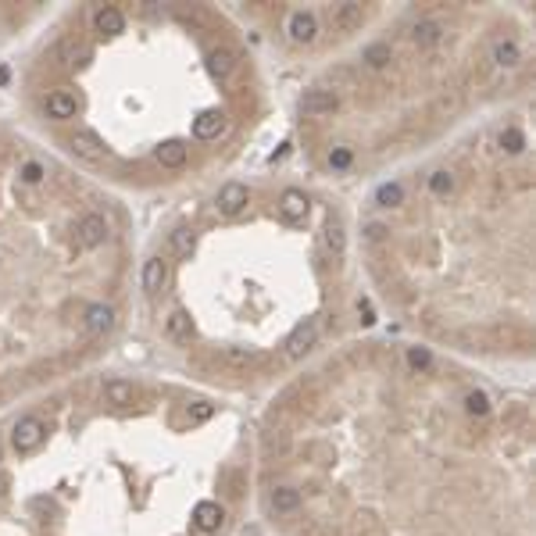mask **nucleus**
<instances>
[{"label": "nucleus", "instance_id": "1", "mask_svg": "<svg viewBox=\"0 0 536 536\" xmlns=\"http://www.w3.org/2000/svg\"><path fill=\"white\" fill-rule=\"evenodd\" d=\"M68 147L75 157L82 161H90V164H100V161H108V147H104V140H100L93 129H75L72 140H68Z\"/></svg>", "mask_w": 536, "mask_h": 536}, {"label": "nucleus", "instance_id": "23", "mask_svg": "<svg viewBox=\"0 0 536 536\" xmlns=\"http://www.w3.org/2000/svg\"><path fill=\"white\" fill-rule=\"evenodd\" d=\"M197 251V233L193 229H175L172 233V254L179 261H190V254Z\"/></svg>", "mask_w": 536, "mask_h": 536}, {"label": "nucleus", "instance_id": "20", "mask_svg": "<svg viewBox=\"0 0 536 536\" xmlns=\"http://www.w3.org/2000/svg\"><path fill=\"white\" fill-rule=\"evenodd\" d=\"M86 325H90V333H108V329L115 325V312L108 304H90L86 307Z\"/></svg>", "mask_w": 536, "mask_h": 536}, {"label": "nucleus", "instance_id": "30", "mask_svg": "<svg viewBox=\"0 0 536 536\" xmlns=\"http://www.w3.org/2000/svg\"><path fill=\"white\" fill-rule=\"evenodd\" d=\"M465 411H468V415H486L490 397L483 394V390H468V394H465Z\"/></svg>", "mask_w": 536, "mask_h": 536}, {"label": "nucleus", "instance_id": "33", "mask_svg": "<svg viewBox=\"0 0 536 536\" xmlns=\"http://www.w3.org/2000/svg\"><path fill=\"white\" fill-rule=\"evenodd\" d=\"M222 361L225 365H236V368H247V365H254L258 361V354H254V350H225V354H222Z\"/></svg>", "mask_w": 536, "mask_h": 536}, {"label": "nucleus", "instance_id": "5", "mask_svg": "<svg viewBox=\"0 0 536 536\" xmlns=\"http://www.w3.org/2000/svg\"><path fill=\"white\" fill-rule=\"evenodd\" d=\"M315 340H318V322H300L290 336H286V354L290 358H300V354H307V350L315 347Z\"/></svg>", "mask_w": 536, "mask_h": 536}, {"label": "nucleus", "instance_id": "26", "mask_svg": "<svg viewBox=\"0 0 536 536\" xmlns=\"http://www.w3.org/2000/svg\"><path fill=\"white\" fill-rule=\"evenodd\" d=\"M401 200H404V186H401V182H383V186L376 190V204H379V208H397Z\"/></svg>", "mask_w": 536, "mask_h": 536}, {"label": "nucleus", "instance_id": "34", "mask_svg": "<svg viewBox=\"0 0 536 536\" xmlns=\"http://www.w3.org/2000/svg\"><path fill=\"white\" fill-rule=\"evenodd\" d=\"M408 365L415 368V372H425V368L432 365V354L425 347H408Z\"/></svg>", "mask_w": 536, "mask_h": 536}, {"label": "nucleus", "instance_id": "4", "mask_svg": "<svg viewBox=\"0 0 536 536\" xmlns=\"http://www.w3.org/2000/svg\"><path fill=\"white\" fill-rule=\"evenodd\" d=\"M336 104H340V97L333 90H307L300 97V115L304 118H318V115L336 111Z\"/></svg>", "mask_w": 536, "mask_h": 536}, {"label": "nucleus", "instance_id": "18", "mask_svg": "<svg viewBox=\"0 0 536 536\" xmlns=\"http://www.w3.org/2000/svg\"><path fill=\"white\" fill-rule=\"evenodd\" d=\"M279 211H283V218L300 222V218L307 215V197H304V190H283V197H279Z\"/></svg>", "mask_w": 536, "mask_h": 536}, {"label": "nucleus", "instance_id": "17", "mask_svg": "<svg viewBox=\"0 0 536 536\" xmlns=\"http://www.w3.org/2000/svg\"><path fill=\"white\" fill-rule=\"evenodd\" d=\"M93 26L104 36H118V32H126V15H122L118 8H100L93 15Z\"/></svg>", "mask_w": 536, "mask_h": 536}, {"label": "nucleus", "instance_id": "8", "mask_svg": "<svg viewBox=\"0 0 536 536\" xmlns=\"http://www.w3.org/2000/svg\"><path fill=\"white\" fill-rule=\"evenodd\" d=\"M236 54L229 50V47H215V50H208V72L218 79V82H229L233 75H236Z\"/></svg>", "mask_w": 536, "mask_h": 536}, {"label": "nucleus", "instance_id": "27", "mask_svg": "<svg viewBox=\"0 0 536 536\" xmlns=\"http://www.w3.org/2000/svg\"><path fill=\"white\" fill-rule=\"evenodd\" d=\"M429 193H432V197H450V193H454V175H450L447 169L432 172V175H429Z\"/></svg>", "mask_w": 536, "mask_h": 536}, {"label": "nucleus", "instance_id": "14", "mask_svg": "<svg viewBox=\"0 0 536 536\" xmlns=\"http://www.w3.org/2000/svg\"><path fill=\"white\" fill-rule=\"evenodd\" d=\"M222 504L218 501H200L197 508H193V522H197V529H204V533H218V526H222Z\"/></svg>", "mask_w": 536, "mask_h": 536}, {"label": "nucleus", "instance_id": "31", "mask_svg": "<svg viewBox=\"0 0 536 536\" xmlns=\"http://www.w3.org/2000/svg\"><path fill=\"white\" fill-rule=\"evenodd\" d=\"M350 164H354V151H350V147H333V151H329V169L347 172Z\"/></svg>", "mask_w": 536, "mask_h": 536}, {"label": "nucleus", "instance_id": "3", "mask_svg": "<svg viewBox=\"0 0 536 536\" xmlns=\"http://www.w3.org/2000/svg\"><path fill=\"white\" fill-rule=\"evenodd\" d=\"M247 200H251V190H247L243 182H225V186L218 190V211L225 218H236L247 208Z\"/></svg>", "mask_w": 536, "mask_h": 536}, {"label": "nucleus", "instance_id": "35", "mask_svg": "<svg viewBox=\"0 0 536 536\" xmlns=\"http://www.w3.org/2000/svg\"><path fill=\"white\" fill-rule=\"evenodd\" d=\"M4 82H8V68H0V86H4Z\"/></svg>", "mask_w": 536, "mask_h": 536}, {"label": "nucleus", "instance_id": "11", "mask_svg": "<svg viewBox=\"0 0 536 536\" xmlns=\"http://www.w3.org/2000/svg\"><path fill=\"white\" fill-rule=\"evenodd\" d=\"M164 336H169L172 343H190L193 340V322L182 307H175V312L164 318Z\"/></svg>", "mask_w": 536, "mask_h": 536}, {"label": "nucleus", "instance_id": "7", "mask_svg": "<svg viewBox=\"0 0 536 536\" xmlns=\"http://www.w3.org/2000/svg\"><path fill=\"white\" fill-rule=\"evenodd\" d=\"M75 233H79L82 247H100L108 240V218L104 215H82L79 225H75Z\"/></svg>", "mask_w": 536, "mask_h": 536}, {"label": "nucleus", "instance_id": "13", "mask_svg": "<svg viewBox=\"0 0 536 536\" xmlns=\"http://www.w3.org/2000/svg\"><path fill=\"white\" fill-rule=\"evenodd\" d=\"M75 111H79L75 93H68V90H54V93L47 97V115H50V118L68 122V118H75Z\"/></svg>", "mask_w": 536, "mask_h": 536}, {"label": "nucleus", "instance_id": "24", "mask_svg": "<svg viewBox=\"0 0 536 536\" xmlns=\"http://www.w3.org/2000/svg\"><path fill=\"white\" fill-rule=\"evenodd\" d=\"M272 508H276L279 515L297 511V508H300V490H294V486H279V490H272Z\"/></svg>", "mask_w": 536, "mask_h": 536}, {"label": "nucleus", "instance_id": "32", "mask_svg": "<svg viewBox=\"0 0 536 536\" xmlns=\"http://www.w3.org/2000/svg\"><path fill=\"white\" fill-rule=\"evenodd\" d=\"M211 415H215V404H208V401H197V404H190V408H186V422H190V425L208 422Z\"/></svg>", "mask_w": 536, "mask_h": 536}, {"label": "nucleus", "instance_id": "19", "mask_svg": "<svg viewBox=\"0 0 536 536\" xmlns=\"http://www.w3.org/2000/svg\"><path fill=\"white\" fill-rule=\"evenodd\" d=\"M133 397H136V386H133V383H126V379L104 383V401H108V404L126 408V404H133Z\"/></svg>", "mask_w": 536, "mask_h": 536}, {"label": "nucleus", "instance_id": "16", "mask_svg": "<svg viewBox=\"0 0 536 536\" xmlns=\"http://www.w3.org/2000/svg\"><path fill=\"white\" fill-rule=\"evenodd\" d=\"M186 154H190V147L182 140H169V143L157 147V164L161 169H182V164H186Z\"/></svg>", "mask_w": 536, "mask_h": 536}, {"label": "nucleus", "instance_id": "21", "mask_svg": "<svg viewBox=\"0 0 536 536\" xmlns=\"http://www.w3.org/2000/svg\"><path fill=\"white\" fill-rule=\"evenodd\" d=\"M493 65H501V68H515L522 61V50H519V44L515 39H501V44H493Z\"/></svg>", "mask_w": 536, "mask_h": 536}, {"label": "nucleus", "instance_id": "10", "mask_svg": "<svg viewBox=\"0 0 536 536\" xmlns=\"http://www.w3.org/2000/svg\"><path fill=\"white\" fill-rule=\"evenodd\" d=\"M329 22H333L336 32H354V29L365 22V8H361V4H340V8H333Z\"/></svg>", "mask_w": 536, "mask_h": 536}, {"label": "nucleus", "instance_id": "6", "mask_svg": "<svg viewBox=\"0 0 536 536\" xmlns=\"http://www.w3.org/2000/svg\"><path fill=\"white\" fill-rule=\"evenodd\" d=\"M286 32H290L294 44H315L318 36V18L312 11H294L290 22H286Z\"/></svg>", "mask_w": 536, "mask_h": 536}, {"label": "nucleus", "instance_id": "12", "mask_svg": "<svg viewBox=\"0 0 536 536\" xmlns=\"http://www.w3.org/2000/svg\"><path fill=\"white\" fill-rule=\"evenodd\" d=\"M225 126H229V122H225V115H222L218 108H211V111H204V115L193 122V136H197V140H218V136L225 133Z\"/></svg>", "mask_w": 536, "mask_h": 536}, {"label": "nucleus", "instance_id": "29", "mask_svg": "<svg viewBox=\"0 0 536 536\" xmlns=\"http://www.w3.org/2000/svg\"><path fill=\"white\" fill-rule=\"evenodd\" d=\"M47 169L39 161H26L22 169H18V182H26V186H36V182H44Z\"/></svg>", "mask_w": 536, "mask_h": 536}, {"label": "nucleus", "instance_id": "2", "mask_svg": "<svg viewBox=\"0 0 536 536\" xmlns=\"http://www.w3.org/2000/svg\"><path fill=\"white\" fill-rule=\"evenodd\" d=\"M44 437H47V425H44V419H36V415L18 419L15 429H11V443H15V450H36L39 443H44Z\"/></svg>", "mask_w": 536, "mask_h": 536}, {"label": "nucleus", "instance_id": "28", "mask_svg": "<svg viewBox=\"0 0 536 536\" xmlns=\"http://www.w3.org/2000/svg\"><path fill=\"white\" fill-rule=\"evenodd\" d=\"M501 147L508 151V154H522L526 151V133L522 129H515V126H508V129H501Z\"/></svg>", "mask_w": 536, "mask_h": 536}, {"label": "nucleus", "instance_id": "9", "mask_svg": "<svg viewBox=\"0 0 536 536\" xmlns=\"http://www.w3.org/2000/svg\"><path fill=\"white\" fill-rule=\"evenodd\" d=\"M164 286H169V261L151 258L147 265H143V290H147L151 297H157Z\"/></svg>", "mask_w": 536, "mask_h": 536}, {"label": "nucleus", "instance_id": "25", "mask_svg": "<svg viewBox=\"0 0 536 536\" xmlns=\"http://www.w3.org/2000/svg\"><path fill=\"white\" fill-rule=\"evenodd\" d=\"M390 57H394V50H390V44H383V39H379V44H368L361 50V61H365L368 68H383Z\"/></svg>", "mask_w": 536, "mask_h": 536}, {"label": "nucleus", "instance_id": "15", "mask_svg": "<svg viewBox=\"0 0 536 536\" xmlns=\"http://www.w3.org/2000/svg\"><path fill=\"white\" fill-rule=\"evenodd\" d=\"M440 39H443V26L437 18H422V22H415V29H411V44L415 47H437Z\"/></svg>", "mask_w": 536, "mask_h": 536}, {"label": "nucleus", "instance_id": "22", "mask_svg": "<svg viewBox=\"0 0 536 536\" xmlns=\"http://www.w3.org/2000/svg\"><path fill=\"white\" fill-rule=\"evenodd\" d=\"M322 240H325V251L333 254V258H340V254H343L347 236H343V225H340V218H329V222H325V233H322Z\"/></svg>", "mask_w": 536, "mask_h": 536}]
</instances>
